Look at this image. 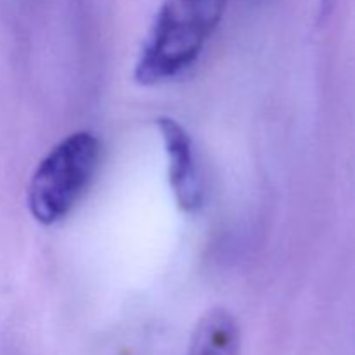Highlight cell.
<instances>
[{
  "instance_id": "obj_5",
  "label": "cell",
  "mask_w": 355,
  "mask_h": 355,
  "mask_svg": "<svg viewBox=\"0 0 355 355\" xmlns=\"http://www.w3.org/2000/svg\"><path fill=\"white\" fill-rule=\"evenodd\" d=\"M340 0H321V7H319V19H328L333 14V10L338 7Z\"/></svg>"
},
{
  "instance_id": "obj_2",
  "label": "cell",
  "mask_w": 355,
  "mask_h": 355,
  "mask_svg": "<svg viewBox=\"0 0 355 355\" xmlns=\"http://www.w3.org/2000/svg\"><path fill=\"white\" fill-rule=\"evenodd\" d=\"M101 151V141L90 132L71 134L51 149L28 187V208L35 220L52 225L68 217L96 175Z\"/></svg>"
},
{
  "instance_id": "obj_4",
  "label": "cell",
  "mask_w": 355,
  "mask_h": 355,
  "mask_svg": "<svg viewBox=\"0 0 355 355\" xmlns=\"http://www.w3.org/2000/svg\"><path fill=\"white\" fill-rule=\"evenodd\" d=\"M241 329L224 307L210 309L194 328L187 355H239Z\"/></svg>"
},
{
  "instance_id": "obj_3",
  "label": "cell",
  "mask_w": 355,
  "mask_h": 355,
  "mask_svg": "<svg viewBox=\"0 0 355 355\" xmlns=\"http://www.w3.org/2000/svg\"><path fill=\"white\" fill-rule=\"evenodd\" d=\"M168 155V180L177 205L184 211H196L203 203V184L198 170L193 139L179 121L168 116L156 120Z\"/></svg>"
},
{
  "instance_id": "obj_1",
  "label": "cell",
  "mask_w": 355,
  "mask_h": 355,
  "mask_svg": "<svg viewBox=\"0 0 355 355\" xmlns=\"http://www.w3.org/2000/svg\"><path fill=\"white\" fill-rule=\"evenodd\" d=\"M227 0H166L135 64L144 85L165 82L189 68L220 23Z\"/></svg>"
}]
</instances>
